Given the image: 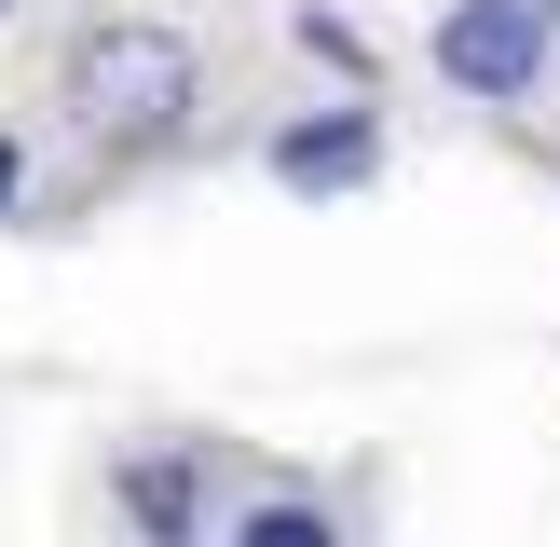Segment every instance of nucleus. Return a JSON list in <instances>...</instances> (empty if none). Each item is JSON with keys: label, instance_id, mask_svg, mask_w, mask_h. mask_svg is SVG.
I'll use <instances>...</instances> for the list:
<instances>
[{"label": "nucleus", "instance_id": "nucleus-1", "mask_svg": "<svg viewBox=\"0 0 560 547\" xmlns=\"http://www.w3.org/2000/svg\"><path fill=\"white\" fill-rule=\"evenodd\" d=\"M191 96H206V55H191V27H164V14H96L69 42V124L96 137L109 164L178 151V137H191Z\"/></svg>", "mask_w": 560, "mask_h": 547}, {"label": "nucleus", "instance_id": "nucleus-2", "mask_svg": "<svg viewBox=\"0 0 560 547\" xmlns=\"http://www.w3.org/2000/svg\"><path fill=\"white\" fill-rule=\"evenodd\" d=\"M547 55H560V14H534V0H452L438 14V82L465 109H534Z\"/></svg>", "mask_w": 560, "mask_h": 547}, {"label": "nucleus", "instance_id": "nucleus-3", "mask_svg": "<svg viewBox=\"0 0 560 547\" xmlns=\"http://www.w3.org/2000/svg\"><path fill=\"white\" fill-rule=\"evenodd\" d=\"M109 507L137 520V547H219L206 452H191V438H137V452H109Z\"/></svg>", "mask_w": 560, "mask_h": 547}, {"label": "nucleus", "instance_id": "nucleus-4", "mask_svg": "<svg viewBox=\"0 0 560 547\" xmlns=\"http://www.w3.org/2000/svg\"><path fill=\"white\" fill-rule=\"evenodd\" d=\"M273 178H288V191H355V178H383V109H315V124H273Z\"/></svg>", "mask_w": 560, "mask_h": 547}, {"label": "nucleus", "instance_id": "nucleus-5", "mask_svg": "<svg viewBox=\"0 0 560 547\" xmlns=\"http://www.w3.org/2000/svg\"><path fill=\"white\" fill-rule=\"evenodd\" d=\"M219 547H355L342 507H315V492H246L233 520H219Z\"/></svg>", "mask_w": 560, "mask_h": 547}, {"label": "nucleus", "instance_id": "nucleus-6", "mask_svg": "<svg viewBox=\"0 0 560 547\" xmlns=\"http://www.w3.org/2000/svg\"><path fill=\"white\" fill-rule=\"evenodd\" d=\"M14 206H27V151L0 137V219H14Z\"/></svg>", "mask_w": 560, "mask_h": 547}, {"label": "nucleus", "instance_id": "nucleus-7", "mask_svg": "<svg viewBox=\"0 0 560 547\" xmlns=\"http://www.w3.org/2000/svg\"><path fill=\"white\" fill-rule=\"evenodd\" d=\"M0 14H14V0H0Z\"/></svg>", "mask_w": 560, "mask_h": 547}]
</instances>
